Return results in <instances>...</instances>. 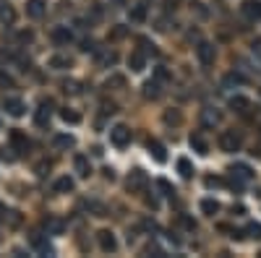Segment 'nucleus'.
I'll use <instances>...</instances> for the list:
<instances>
[{
	"mask_svg": "<svg viewBox=\"0 0 261 258\" xmlns=\"http://www.w3.org/2000/svg\"><path fill=\"white\" fill-rule=\"evenodd\" d=\"M191 149H194V151H198V154H209V146H206V141H204L198 133H194V136H191Z\"/></svg>",
	"mask_w": 261,
	"mask_h": 258,
	"instance_id": "23",
	"label": "nucleus"
},
{
	"mask_svg": "<svg viewBox=\"0 0 261 258\" xmlns=\"http://www.w3.org/2000/svg\"><path fill=\"white\" fill-rule=\"evenodd\" d=\"M107 83H112V86H123V79H120V76H115V79H110Z\"/></svg>",
	"mask_w": 261,
	"mask_h": 258,
	"instance_id": "47",
	"label": "nucleus"
},
{
	"mask_svg": "<svg viewBox=\"0 0 261 258\" xmlns=\"http://www.w3.org/2000/svg\"><path fill=\"white\" fill-rule=\"evenodd\" d=\"M0 21H3V24H13V21H16V11H13L11 5H0Z\"/></svg>",
	"mask_w": 261,
	"mask_h": 258,
	"instance_id": "28",
	"label": "nucleus"
},
{
	"mask_svg": "<svg viewBox=\"0 0 261 258\" xmlns=\"http://www.w3.org/2000/svg\"><path fill=\"white\" fill-rule=\"evenodd\" d=\"M128 68H130L133 73H141L144 68H147V55H144L141 50L130 52V55H128Z\"/></svg>",
	"mask_w": 261,
	"mask_h": 258,
	"instance_id": "9",
	"label": "nucleus"
},
{
	"mask_svg": "<svg viewBox=\"0 0 261 258\" xmlns=\"http://www.w3.org/2000/svg\"><path fill=\"white\" fill-rule=\"evenodd\" d=\"M162 120L167 125H180L183 123V115H180V110H167L165 115H162Z\"/></svg>",
	"mask_w": 261,
	"mask_h": 258,
	"instance_id": "26",
	"label": "nucleus"
},
{
	"mask_svg": "<svg viewBox=\"0 0 261 258\" xmlns=\"http://www.w3.org/2000/svg\"><path fill=\"white\" fill-rule=\"evenodd\" d=\"M240 13L248 21H261V0H243V3H240Z\"/></svg>",
	"mask_w": 261,
	"mask_h": 258,
	"instance_id": "4",
	"label": "nucleus"
},
{
	"mask_svg": "<svg viewBox=\"0 0 261 258\" xmlns=\"http://www.w3.org/2000/svg\"><path fill=\"white\" fill-rule=\"evenodd\" d=\"M73 60L68 55H52L50 58V68H58V71H63V68H71Z\"/></svg>",
	"mask_w": 261,
	"mask_h": 258,
	"instance_id": "21",
	"label": "nucleus"
},
{
	"mask_svg": "<svg viewBox=\"0 0 261 258\" xmlns=\"http://www.w3.org/2000/svg\"><path fill=\"white\" fill-rule=\"evenodd\" d=\"M238 83H245V76H240V73H227L225 76V86H238Z\"/></svg>",
	"mask_w": 261,
	"mask_h": 258,
	"instance_id": "32",
	"label": "nucleus"
},
{
	"mask_svg": "<svg viewBox=\"0 0 261 258\" xmlns=\"http://www.w3.org/2000/svg\"><path fill=\"white\" fill-rule=\"evenodd\" d=\"M198 120H201V125L204 128H214V125H219V120H222V115L214 107H204L201 110V115H198Z\"/></svg>",
	"mask_w": 261,
	"mask_h": 258,
	"instance_id": "7",
	"label": "nucleus"
},
{
	"mask_svg": "<svg viewBox=\"0 0 261 258\" xmlns=\"http://www.w3.org/2000/svg\"><path fill=\"white\" fill-rule=\"evenodd\" d=\"M178 172H180L183 180H191V178H194V164H191L186 157H180L178 159Z\"/></svg>",
	"mask_w": 261,
	"mask_h": 258,
	"instance_id": "18",
	"label": "nucleus"
},
{
	"mask_svg": "<svg viewBox=\"0 0 261 258\" xmlns=\"http://www.w3.org/2000/svg\"><path fill=\"white\" fill-rule=\"evenodd\" d=\"M110 141H112L118 149L128 146V143H130V131H128L126 125H115L112 131H110Z\"/></svg>",
	"mask_w": 261,
	"mask_h": 258,
	"instance_id": "6",
	"label": "nucleus"
},
{
	"mask_svg": "<svg viewBox=\"0 0 261 258\" xmlns=\"http://www.w3.org/2000/svg\"><path fill=\"white\" fill-rule=\"evenodd\" d=\"M204 183H206V188H222V185H225V180H222V178H206Z\"/></svg>",
	"mask_w": 261,
	"mask_h": 258,
	"instance_id": "38",
	"label": "nucleus"
},
{
	"mask_svg": "<svg viewBox=\"0 0 261 258\" xmlns=\"http://www.w3.org/2000/svg\"><path fill=\"white\" fill-rule=\"evenodd\" d=\"M63 92H71V94L79 92V89H76V81H63Z\"/></svg>",
	"mask_w": 261,
	"mask_h": 258,
	"instance_id": "40",
	"label": "nucleus"
},
{
	"mask_svg": "<svg viewBox=\"0 0 261 258\" xmlns=\"http://www.w3.org/2000/svg\"><path fill=\"white\" fill-rule=\"evenodd\" d=\"M233 214L240 217V214H245V209H243V206H233Z\"/></svg>",
	"mask_w": 261,
	"mask_h": 258,
	"instance_id": "48",
	"label": "nucleus"
},
{
	"mask_svg": "<svg viewBox=\"0 0 261 258\" xmlns=\"http://www.w3.org/2000/svg\"><path fill=\"white\" fill-rule=\"evenodd\" d=\"M52 143H55V149H71L76 143V139H73V136H68V133H58L55 139H52Z\"/></svg>",
	"mask_w": 261,
	"mask_h": 258,
	"instance_id": "20",
	"label": "nucleus"
},
{
	"mask_svg": "<svg viewBox=\"0 0 261 258\" xmlns=\"http://www.w3.org/2000/svg\"><path fill=\"white\" fill-rule=\"evenodd\" d=\"M60 118H63V123H71V125H76V123H81V115L76 110H60Z\"/></svg>",
	"mask_w": 261,
	"mask_h": 258,
	"instance_id": "29",
	"label": "nucleus"
},
{
	"mask_svg": "<svg viewBox=\"0 0 261 258\" xmlns=\"http://www.w3.org/2000/svg\"><path fill=\"white\" fill-rule=\"evenodd\" d=\"M157 188H159V191H162L165 196H173V193H175V188L167 183V180H157Z\"/></svg>",
	"mask_w": 261,
	"mask_h": 258,
	"instance_id": "36",
	"label": "nucleus"
},
{
	"mask_svg": "<svg viewBox=\"0 0 261 258\" xmlns=\"http://www.w3.org/2000/svg\"><path fill=\"white\" fill-rule=\"evenodd\" d=\"M230 107H233L235 112H245V110L251 107V102L245 99V97H240V94H238V97H233V99H230Z\"/></svg>",
	"mask_w": 261,
	"mask_h": 258,
	"instance_id": "25",
	"label": "nucleus"
},
{
	"mask_svg": "<svg viewBox=\"0 0 261 258\" xmlns=\"http://www.w3.org/2000/svg\"><path fill=\"white\" fill-rule=\"evenodd\" d=\"M149 154L154 157V162H159V164H165L167 162V154H165V146L159 141H149Z\"/></svg>",
	"mask_w": 261,
	"mask_h": 258,
	"instance_id": "16",
	"label": "nucleus"
},
{
	"mask_svg": "<svg viewBox=\"0 0 261 258\" xmlns=\"http://www.w3.org/2000/svg\"><path fill=\"white\" fill-rule=\"evenodd\" d=\"M73 188H76V183H73V178H68V175L55 180V191H58V193H71Z\"/></svg>",
	"mask_w": 261,
	"mask_h": 258,
	"instance_id": "22",
	"label": "nucleus"
},
{
	"mask_svg": "<svg viewBox=\"0 0 261 258\" xmlns=\"http://www.w3.org/2000/svg\"><path fill=\"white\" fill-rule=\"evenodd\" d=\"M44 227H47V232H52V235L63 232V222H60V219H44Z\"/></svg>",
	"mask_w": 261,
	"mask_h": 258,
	"instance_id": "31",
	"label": "nucleus"
},
{
	"mask_svg": "<svg viewBox=\"0 0 261 258\" xmlns=\"http://www.w3.org/2000/svg\"><path fill=\"white\" fill-rule=\"evenodd\" d=\"M32 242H34V248L40 250L42 256H52V253H55V250H52V245H50V242H47V240H42L40 235H32Z\"/></svg>",
	"mask_w": 261,
	"mask_h": 258,
	"instance_id": "19",
	"label": "nucleus"
},
{
	"mask_svg": "<svg viewBox=\"0 0 261 258\" xmlns=\"http://www.w3.org/2000/svg\"><path fill=\"white\" fill-rule=\"evenodd\" d=\"M8 139H11V146L16 149L19 154H21V151H26V149H29V139H26V136H24V133L19 131V128H13Z\"/></svg>",
	"mask_w": 261,
	"mask_h": 258,
	"instance_id": "11",
	"label": "nucleus"
},
{
	"mask_svg": "<svg viewBox=\"0 0 261 258\" xmlns=\"http://www.w3.org/2000/svg\"><path fill=\"white\" fill-rule=\"evenodd\" d=\"M259 256H261V253H259Z\"/></svg>",
	"mask_w": 261,
	"mask_h": 258,
	"instance_id": "49",
	"label": "nucleus"
},
{
	"mask_svg": "<svg viewBox=\"0 0 261 258\" xmlns=\"http://www.w3.org/2000/svg\"><path fill=\"white\" fill-rule=\"evenodd\" d=\"M26 16L29 19H42L44 16V0H29L26 3Z\"/></svg>",
	"mask_w": 261,
	"mask_h": 258,
	"instance_id": "15",
	"label": "nucleus"
},
{
	"mask_svg": "<svg viewBox=\"0 0 261 258\" xmlns=\"http://www.w3.org/2000/svg\"><path fill=\"white\" fill-rule=\"evenodd\" d=\"M230 175L238 178V180H243V183H248V180H253V170L248 164H243V162H235L233 167H230Z\"/></svg>",
	"mask_w": 261,
	"mask_h": 258,
	"instance_id": "8",
	"label": "nucleus"
},
{
	"mask_svg": "<svg viewBox=\"0 0 261 258\" xmlns=\"http://www.w3.org/2000/svg\"><path fill=\"white\" fill-rule=\"evenodd\" d=\"M3 110L13 118H21L26 112V104H24V99H19V97H3Z\"/></svg>",
	"mask_w": 261,
	"mask_h": 258,
	"instance_id": "2",
	"label": "nucleus"
},
{
	"mask_svg": "<svg viewBox=\"0 0 261 258\" xmlns=\"http://www.w3.org/2000/svg\"><path fill=\"white\" fill-rule=\"evenodd\" d=\"M144 97L157 99V97H159V81H147V86H144Z\"/></svg>",
	"mask_w": 261,
	"mask_h": 258,
	"instance_id": "30",
	"label": "nucleus"
},
{
	"mask_svg": "<svg viewBox=\"0 0 261 258\" xmlns=\"http://www.w3.org/2000/svg\"><path fill=\"white\" fill-rule=\"evenodd\" d=\"M73 170L79 172V178H89V175H91V164H89V159L84 157V154H76V157H73Z\"/></svg>",
	"mask_w": 261,
	"mask_h": 258,
	"instance_id": "12",
	"label": "nucleus"
},
{
	"mask_svg": "<svg viewBox=\"0 0 261 258\" xmlns=\"http://www.w3.org/2000/svg\"><path fill=\"white\" fill-rule=\"evenodd\" d=\"M47 170H50V162H40V164H37V175H47Z\"/></svg>",
	"mask_w": 261,
	"mask_h": 258,
	"instance_id": "41",
	"label": "nucleus"
},
{
	"mask_svg": "<svg viewBox=\"0 0 261 258\" xmlns=\"http://www.w3.org/2000/svg\"><path fill=\"white\" fill-rule=\"evenodd\" d=\"M183 224H186L188 230H196V222H194V219H191V217H183Z\"/></svg>",
	"mask_w": 261,
	"mask_h": 258,
	"instance_id": "45",
	"label": "nucleus"
},
{
	"mask_svg": "<svg viewBox=\"0 0 261 258\" xmlns=\"http://www.w3.org/2000/svg\"><path fill=\"white\" fill-rule=\"evenodd\" d=\"M154 81H159V83H165V81H170V71L167 68H154Z\"/></svg>",
	"mask_w": 261,
	"mask_h": 258,
	"instance_id": "34",
	"label": "nucleus"
},
{
	"mask_svg": "<svg viewBox=\"0 0 261 258\" xmlns=\"http://www.w3.org/2000/svg\"><path fill=\"white\" fill-rule=\"evenodd\" d=\"M19 40H21V42H32V40H34V34H32V32H21V34H19Z\"/></svg>",
	"mask_w": 261,
	"mask_h": 258,
	"instance_id": "44",
	"label": "nucleus"
},
{
	"mask_svg": "<svg viewBox=\"0 0 261 258\" xmlns=\"http://www.w3.org/2000/svg\"><path fill=\"white\" fill-rule=\"evenodd\" d=\"M81 50H84V52H91V50H94V42H91V40H84V42H81Z\"/></svg>",
	"mask_w": 261,
	"mask_h": 258,
	"instance_id": "43",
	"label": "nucleus"
},
{
	"mask_svg": "<svg viewBox=\"0 0 261 258\" xmlns=\"http://www.w3.org/2000/svg\"><path fill=\"white\" fill-rule=\"evenodd\" d=\"M5 217H8V224H13V227H16V224L21 222V217H19V211H8V214H5Z\"/></svg>",
	"mask_w": 261,
	"mask_h": 258,
	"instance_id": "39",
	"label": "nucleus"
},
{
	"mask_svg": "<svg viewBox=\"0 0 261 258\" xmlns=\"http://www.w3.org/2000/svg\"><path fill=\"white\" fill-rule=\"evenodd\" d=\"M34 123L44 128V125H50V102H42L40 104V110L34 112Z\"/></svg>",
	"mask_w": 261,
	"mask_h": 258,
	"instance_id": "14",
	"label": "nucleus"
},
{
	"mask_svg": "<svg viewBox=\"0 0 261 258\" xmlns=\"http://www.w3.org/2000/svg\"><path fill=\"white\" fill-rule=\"evenodd\" d=\"M144 185H147V175H144L141 170H133L128 178V191H141Z\"/></svg>",
	"mask_w": 261,
	"mask_h": 258,
	"instance_id": "13",
	"label": "nucleus"
},
{
	"mask_svg": "<svg viewBox=\"0 0 261 258\" xmlns=\"http://www.w3.org/2000/svg\"><path fill=\"white\" fill-rule=\"evenodd\" d=\"M219 209H222L219 201H214V198H204V201H201V211H204L206 217H214Z\"/></svg>",
	"mask_w": 261,
	"mask_h": 258,
	"instance_id": "24",
	"label": "nucleus"
},
{
	"mask_svg": "<svg viewBox=\"0 0 261 258\" xmlns=\"http://www.w3.org/2000/svg\"><path fill=\"white\" fill-rule=\"evenodd\" d=\"M243 146V136L238 131H225L219 136V149L227 151V154H235V151H240Z\"/></svg>",
	"mask_w": 261,
	"mask_h": 258,
	"instance_id": "1",
	"label": "nucleus"
},
{
	"mask_svg": "<svg viewBox=\"0 0 261 258\" xmlns=\"http://www.w3.org/2000/svg\"><path fill=\"white\" fill-rule=\"evenodd\" d=\"M0 86H13V79L5 73H0Z\"/></svg>",
	"mask_w": 261,
	"mask_h": 258,
	"instance_id": "42",
	"label": "nucleus"
},
{
	"mask_svg": "<svg viewBox=\"0 0 261 258\" xmlns=\"http://www.w3.org/2000/svg\"><path fill=\"white\" fill-rule=\"evenodd\" d=\"M115 60H118V52H112V50H105V52H99V55H97V63L102 68L115 65Z\"/></svg>",
	"mask_w": 261,
	"mask_h": 258,
	"instance_id": "17",
	"label": "nucleus"
},
{
	"mask_svg": "<svg viewBox=\"0 0 261 258\" xmlns=\"http://www.w3.org/2000/svg\"><path fill=\"white\" fill-rule=\"evenodd\" d=\"M196 58H198V63H201V65H212L214 58H217V50H214V44H209V42H198Z\"/></svg>",
	"mask_w": 261,
	"mask_h": 258,
	"instance_id": "3",
	"label": "nucleus"
},
{
	"mask_svg": "<svg viewBox=\"0 0 261 258\" xmlns=\"http://www.w3.org/2000/svg\"><path fill=\"white\" fill-rule=\"evenodd\" d=\"M13 151H16L13 146H3V149H0V159H3V162H16L19 154H13Z\"/></svg>",
	"mask_w": 261,
	"mask_h": 258,
	"instance_id": "33",
	"label": "nucleus"
},
{
	"mask_svg": "<svg viewBox=\"0 0 261 258\" xmlns=\"http://www.w3.org/2000/svg\"><path fill=\"white\" fill-rule=\"evenodd\" d=\"M251 47H253V55H259V58H261V40H256V42L251 44Z\"/></svg>",
	"mask_w": 261,
	"mask_h": 258,
	"instance_id": "46",
	"label": "nucleus"
},
{
	"mask_svg": "<svg viewBox=\"0 0 261 258\" xmlns=\"http://www.w3.org/2000/svg\"><path fill=\"white\" fill-rule=\"evenodd\" d=\"M139 44H141V47H144V52H152V55H157L154 44H152V42L147 40V37H141V40H139Z\"/></svg>",
	"mask_w": 261,
	"mask_h": 258,
	"instance_id": "37",
	"label": "nucleus"
},
{
	"mask_svg": "<svg viewBox=\"0 0 261 258\" xmlns=\"http://www.w3.org/2000/svg\"><path fill=\"white\" fill-rule=\"evenodd\" d=\"M50 37H52V42L55 44H68V42H73V32L68 26H55L50 32Z\"/></svg>",
	"mask_w": 261,
	"mask_h": 258,
	"instance_id": "10",
	"label": "nucleus"
},
{
	"mask_svg": "<svg viewBox=\"0 0 261 258\" xmlns=\"http://www.w3.org/2000/svg\"><path fill=\"white\" fill-rule=\"evenodd\" d=\"M97 242H99V248H102L105 253H115V250H118V240H115V235L110 230H99Z\"/></svg>",
	"mask_w": 261,
	"mask_h": 258,
	"instance_id": "5",
	"label": "nucleus"
},
{
	"mask_svg": "<svg viewBox=\"0 0 261 258\" xmlns=\"http://www.w3.org/2000/svg\"><path fill=\"white\" fill-rule=\"evenodd\" d=\"M245 232H248L253 240H261V224H256V222H251V224H248V230H245Z\"/></svg>",
	"mask_w": 261,
	"mask_h": 258,
	"instance_id": "35",
	"label": "nucleus"
},
{
	"mask_svg": "<svg viewBox=\"0 0 261 258\" xmlns=\"http://www.w3.org/2000/svg\"><path fill=\"white\" fill-rule=\"evenodd\" d=\"M130 21H136V24L147 21V5H133L130 8Z\"/></svg>",
	"mask_w": 261,
	"mask_h": 258,
	"instance_id": "27",
	"label": "nucleus"
}]
</instances>
